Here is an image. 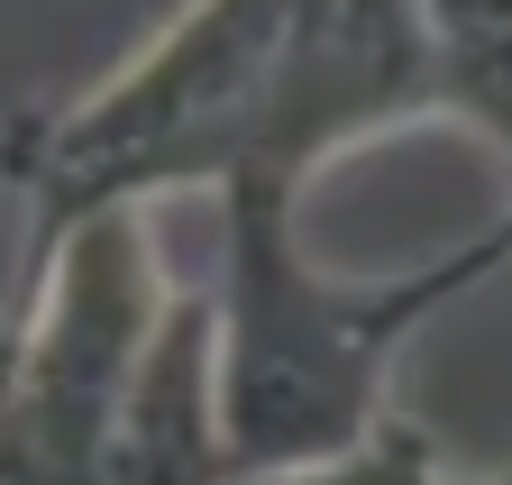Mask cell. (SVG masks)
Returning a JSON list of instances; mask_svg holds the SVG:
<instances>
[{
    "label": "cell",
    "mask_w": 512,
    "mask_h": 485,
    "mask_svg": "<svg viewBox=\"0 0 512 485\" xmlns=\"http://www.w3.org/2000/svg\"><path fill=\"white\" fill-rule=\"evenodd\" d=\"M293 202H302V184H284L266 165H247L220 193L211 302H220V412H229L238 485L366 449L394 421L384 376H394L403 339L512 257V220H494L485 238H467V248H448L412 275L330 284L293 238Z\"/></svg>",
    "instance_id": "6da1fadb"
},
{
    "label": "cell",
    "mask_w": 512,
    "mask_h": 485,
    "mask_svg": "<svg viewBox=\"0 0 512 485\" xmlns=\"http://www.w3.org/2000/svg\"><path fill=\"white\" fill-rule=\"evenodd\" d=\"M275 55H284V0H229V10H183L174 28H156L83 101L19 110L0 129V165L19 184L28 229L0 275V321L28 312V293L55 275L74 238L138 220V202L192 184L229 193L266 138Z\"/></svg>",
    "instance_id": "7a4b0ae2"
},
{
    "label": "cell",
    "mask_w": 512,
    "mask_h": 485,
    "mask_svg": "<svg viewBox=\"0 0 512 485\" xmlns=\"http://www.w3.org/2000/svg\"><path fill=\"white\" fill-rule=\"evenodd\" d=\"M165 266L138 220L55 257L28 312L0 321V485H101L138 357L165 330Z\"/></svg>",
    "instance_id": "3957f363"
},
{
    "label": "cell",
    "mask_w": 512,
    "mask_h": 485,
    "mask_svg": "<svg viewBox=\"0 0 512 485\" xmlns=\"http://www.w3.org/2000/svg\"><path fill=\"white\" fill-rule=\"evenodd\" d=\"M439 110V46L430 10H384V0H311L284 10V55H275V92H266V138L247 165L311 184L339 147L366 129Z\"/></svg>",
    "instance_id": "277c9868"
},
{
    "label": "cell",
    "mask_w": 512,
    "mask_h": 485,
    "mask_svg": "<svg viewBox=\"0 0 512 485\" xmlns=\"http://www.w3.org/2000/svg\"><path fill=\"white\" fill-rule=\"evenodd\" d=\"M101 485H238L229 476V412H220V302L174 293L165 330L138 357L110 476Z\"/></svg>",
    "instance_id": "5b68a950"
},
{
    "label": "cell",
    "mask_w": 512,
    "mask_h": 485,
    "mask_svg": "<svg viewBox=\"0 0 512 485\" xmlns=\"http://www.w3.org/2000/svg\"><path fill=\"white\" fill-rule=\"evenodd\" d=\"M439 46V110L476 119L512 156V10H430Z\"/></svg>",
    "instance_id": "8992f818"
},
{
    "label": "cell",
    "mask_w": 512,
    "mask_h": 485,
    "mask_svg": "<svg viewBox=\"0 0 512 485\" xmlns=\"http://www.w3.org/2000/svg\"><path fill=\"white\" fill-rule=\"evenodd\" d=\"M247 485H458L439 467V449L412 431V421H384V431L348 458H320V467H293V476H247Z\"/></svg>",
    "instance_id": "52a82bcc"
},
{
    "label": "cell",
    "mask_w": 512,
    "mask_h": 485,
    "mask_svg": "<svg viewBox=\"0 0 512 485\" xmlns=\"http://www.w3.org/2000/svg\"><path fill=\"white\" fill-rule=\"evenodd\" d=\"M503 220H512V211H503Z\"/></svg>",
    "instance_id": "ba28073f"
}]
</instances>
